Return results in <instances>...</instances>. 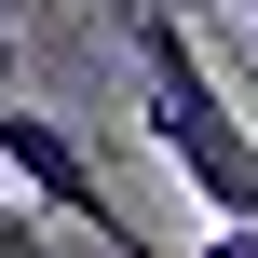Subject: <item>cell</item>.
<instances>
[{"mask_svg":"<svg viewBox=\"0 0 258 258\" xmlns=\"http://www.w3.org/2000/svg\"><path fill=\"white\" fill-rule=\"evenodd\" d=\"M122 41H136V122H150V150L190 177V204H218V218H258V122L218 95V68H204V41H190V14L177 0H136L122 14Z\"/></svg>","mask_w":258,"mask_h":258,"instance_id":"1","label":"cell"},{"mask_svg":"<svg viewBox=\"0 0 258 258\" xmlns=\"http://www.w3.org/2000/svg\"><path fill=\"white\" fill-rule=\"evenodd\" d=\"M0 95H14V27H0Z\"/></svg>","mask_w":258,"mask_h":258,"instance_id":"5","label":"cell"},{"mask_svg":"<svg viewBox=\"0 0 258 258\" xmlns=\"http://www.w3.org/2000/svg\"><path fill=\"white\" fill-rule=\"evenodd\" d=\"M95 14H109V27H122V14H136V0H95Z\"/></svg>","mask_w":258,"mask_h":258,"instance_id":"6","label":"cell"},{"mask_svg":"<svg viewBox=\"0 0 258 258\" xmlns=\"http://www.w3.org/2000/svg\"><path fill=\"white\" fill-rule=\"evenodd\" d=\"M190 258H258V218H218V231H204Z\"/></svg>","mask_w":258,"mask_h":258,"instance_id":"4","label":"cell"},{"mask_svg":"<svg viewBox=\"0 0 258 258\" xmlns=\"http://www.w3.org/2000/svg\"><path fill=\"white\" fill-rule=\"evenodd\" d=\"M177 14H218V0H177Z\"/></svg>","mask_w":258,"mask_h":258,"instance_id":"7","label":"cell"},{"mask_svg":"<svg viewBox=\"0 0 258 258\" xmlns=\"http://www.w3.org/2000/svg\"><path fill=\"white\" fill-rule=\"evenodd\" d=\"M0 258H68V245H54V231H41V204H27L14 177H0Z\"/></svg>","mask_w":258,"mask_h":258,"instance_id":"3","label":"cell"},{"mask_svg":"<svg viewBox=\"0 0 258 258\" xmlns=\"http://www.w3.org/2000/svg\"><path fill=\"white\" fill-rule=\"evenodd\" d=\"M245 27H258V0H245Z\"/></svg>","mask_w":258,"mask_h":258,"instance_id":"8","label":"cell"},{"mask_svg":"<svg viewBox=\"0 0 258 258\" xmlns=\"http://www.w3.org/2000/svg\"><path fill=\"white\" fill-rule=\"evenodd\" d=\"M0 177H14V190H27L41 218H82V231H95L109 258H163L150 231H136V218H122V204H109L95 150H82V136H68L54 109H27V95H0Z\"/></svg>","mask_w":258,"mask_h":258,"instance_id":"2","label":"cell"}]
</instances>
